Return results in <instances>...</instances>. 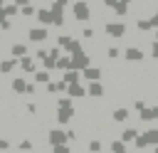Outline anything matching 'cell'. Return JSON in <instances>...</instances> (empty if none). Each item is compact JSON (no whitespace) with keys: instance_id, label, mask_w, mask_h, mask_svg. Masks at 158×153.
I'll list each match as a JSON object with an SVG mask.
<instances>
[{"instance_id":"obj_2","label":"cell","mask_w":158,"mask_h":153,"mask_svg":"<svg viewBox=\"0 0 158 153\" xmlns=\"http://www.w3.org/2000/svg\"><path fill=\"white\" fill-rule=\"evenodd\" d=\"M10 57H15V59L27 57V44H25V42H15V44H10Z\"/></svg>"},{"instance_id":"obj_1","label":"cell","mask_w":158,"mask_h":153,"mask_svg":"<svg viewBox=\"0 0 158 153\" xmlns=\"http://www.w3.org/2000/svg\"><path fill=\"white\" fill-rule=\"evenodd\" d=\"M20 64V59H15V57H5V59H0V74H5V76H10L12 74V69Z\"/></svg>"},{"instance_id":"obj_4","label":"cell","mask_w":158,"mask_h":153,"mask_svg":"<svg viewBox=\"0 0 158 153\" xmlns=\"http://www.w3.org/2000/svg\"><path fill=\"white\" fill-rule=\"evenodd\" d=\"M35 67H37V64H35V59H32V57H20V69H22L25 74H32V72H35Z\"/></svg>"},{"instance_id":"obj_3","label":"cell","mask_w":158,"mask_h":153,"mask_svg":"<svg viewBox=\"0 0 158 153\" xmlns=\"http://www.w3.org/2000/svg\"><path fill=\"white\" fill-rule=\"evenodd\" d=\"M10 89H12V94H25L27 96V81L25 79H10Z\"/></svg>"}]
</instances>
